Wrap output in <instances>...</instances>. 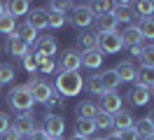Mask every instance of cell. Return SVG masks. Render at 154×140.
<instances>
[{
	"label": "cell",
	"instance_id": "cell-45",
	"mask_svg": "<svg viewBox=\"0 0 154 140\" xmlns=\"http://www.w3.org/2000/svg\"><path fill=\"white\" fill-rule=\"evenodd\" d=\"M103 140H122V138H119V133H117V131H110V133H107Z\"/></svg>",
	"mask_w": 154,
	"mask_h": 140
},
{
	"label": "cell",
	"instance_id": "cell-22",
	"mask_svg": "<svg viewBox=\"0 0 154 140\" xmlns=\"http://www.w3.org/2000/svg\"><path fill=\"white\" fill-rule=\"evenodd\" d=\"M5 12H7L12 19H17V17L28 14V12H30V5L26 2V0H10V2H5Z\"/></svg>",
	"mask_w": 154,
	"mask_h": 140
},
{
	"label": "cell",
	"instance_id": "cell-31",
	"mask_svg": "<svg viewBox=\"0 0 154 140\" xmlns=\"http://www.w3.org/2000/svg\"><path fill=\"white\" fill-rule=\"evenodd\" d=\"M140 58V68H154V45H145Z\"/></svg>",
	"mask_w": 154,
	"mask_h": 140
},
{
	"label": "cell",
	"instance_id": "cell-2",
	"mask_svg": "<svg viewBox=\"0 0 154 140\" xmlns=\"http://www.w3.org/2000/svg\"><path fill=\"white\" fill-rule=\"evenodd\" d=\"M7 103H10L12 110H17V112H33V107H35V101H33L30 89L26 84H17L14 89H10Z\"/></svg>",
	"mask_w": 154,
	"mask_h": 140
},
{
	"label": "cell",
	"instance_id": "cell-21",
	"mask_svg": "<svg viewBox=\"0 0 154 140\" xmlns=\"http://www.w3.org/2000/svg\"><path fill=\"white\" fill-rule=\"evenodd\" d=\"M14 35L19 37V40H23L28 47H33L35 42H38V37H40V35H38V30H35L33 26H28L26 21H23L21 26H17V33H14Z\"/></svg>",
	"mask_w": 154,
	"mask_h": 140
},
{
	"label": "cell",
	"instance_id": "cell-15",
	"mask_svg": "<svg viewBox=\"0 0 154 140\" xmlns=\"http://www.w3.org/2000/svg\"><path fill=\"white\" fill-rule=\"evenodd\" d=\"M75 49L79 51V54H84V51H91V49H98V35L96 33H89V30H84V33H77V42H75Z\"/></svg>",
	"mask_w": 154,
	"mask_h": 140
},
{
	"label": "cell",
	"instance_id": "cell-25",
	"mask_svg": "<svg viewBox=\"0 0 154 140\" xmlns=\"http://www.w3.org/2000/svg\"><path fill=\"white\" fill-rule=\"evenodd\" d=\"M94 133H96V124H94V119H77L75 121V135L94 138Z\"/></svg>",
	"mask_w": 154,
	"mask_h": 140
},
{
	"label": "cell",
	"instance_id": "cell-35",
	"mask_svg": "<svg viewBox=\"0 0 154 140\" xmlns=\"http://www.w3.org/2000/svg\"><path fill=\"white\" fill-rule=\"evenodd\" d=\"M87 89H89V93H94V96H103V84H100V77H98V73L96 75H91L87 79Z\"/></svg>",
	"mask_w": 154,
	"mask_h": 140
},
{
	"label": "cell",
	"instance_id": "cell-4",
	"mask_svg": "<svg viewBox=\"0 0 154 140\" xmlns=\"http://www.w3.org/2000/svg\"><path fill=\"white\" fill-rule=\"evenodd\" d=\"M124 49V42H122V35L119 33H105V35H98V51L105 54H117Z\"/></svg>",
	"mask_w": 154,
	"mask_h": 140
},
{
	"label": "cell",
	"instance_id": "cell-18",
	"mask_svg": "<svg viewBox=\"0 0 154 140\" xmlns=\"http://www.w3.org/2000/svg\"><path fill=\"white\" fill-rule=\"evenodd\" d=\"M7 54L10 56H19V58H23V56H28L30 54V47L23 42V40H19L17 35H10L7 37Z\"/></svg>",
	"mask_w": 154,
	"mask_h": 140
},
{
	"label": "cell",
	"instance_id": "cell-13",
	"mask_svg": "<svg viewBox=\"0 0 154 140\" xmlns=\"http://www.w3.org/2000/svg\"><path fill=\"white\" fill-rule=\"evenodd\" d=\"M149 98H152V89H147V86H143V84H138V82H135L133 89L128 91V101H131V105H135V107L147 105Z\"/></svg>",
	"mask_w": 154,
	"mask_h": 140
},
{
	"label": "cell",
	"instance_id": "cell-27",
	"mask_svg": "<svg viewBox=\"0 0 154 140\" xmlns=\"http://www.w3.org/2000/svg\"><path fill=\"white\" fill-rule=\"evenodd\" d=\"M135 26H138V30H140L143 40H154V17H149V19H138V21H135Z\"/></svg>",
	"mask_w": 154,
	"mask_h": 140
},
{
	"label": "cell",
	"instance_id": "cell-28",
	"mask_svg": "<svg viewBox=\"0 0 154 140\" xmlns=\"http://www.w3.org/2000/svg\"><path fill=\"white\" fill-rule=\"evenodd\" d=\"M89 12L96 17H103L107 12H112V2H107V0H94V2H89Z\"/></svg>",
	"mask_w": 154,
	"mask_h": 140
},
{
	"label": "cell",
	"instance_id": "cell-49",
	"mask_svg": "<svg viewBox=\"0 0 154 140\" xmlns=\"http://www.w3.org/2000/svg\"><path fill=\"white\" fill-rule=\"evenodd\" d=\"M143 140H154V133H152V135H147V138H143Z\"/></svg>",
	"mask_w": 154,
	"mask_h": 140
},
{
	"label": "cell",
	"instance_id": "cell-36",
	"mask_svg": "<svg viewBox=\"0 0 154 140\" xmlns=\"http://www.w3.org/2000/svg\"><path fill=\"white\" fill-rule=\"evenodd\" d=\"M94 124H96V129H112V117L105 112H98L94 117Z\"/></svg>",
	"mask_w": 154,
	"mask_h": 140
},
{
	"label": "cell",
	"instance_id": "cell-10",
	"mask_svg": "<svg viewBox=\"0 0 154 140\" xmlns=\"http://www.w3.org/2000/svg\"><path fill=\"white\" fill-rule=\"evenodd\" d=\"M26 86H28V84H26ZM28 89H30L33 101H35V103H42V105H45V103H47L49 98L54 96V84L42 82V79H38V82L33 84V86H28Z\"/></svg>",
	"mask_w": 154,
	"mask_h": 140
},
{
	"label": "cell",
	"instance_id": "cell-3",
	"mask_svg": "<svg viewBox=\"0 0 154 140\" xmlns=\"http://www.w3.org/2000/svg\"><path fill=\"white\" fill-rule=\"evenodd\" d=\"M112 17L117 19V23H126V26H133L135 14H133V2L131 0H122V2H112Z\"/></svg>",
	"mask_w": 154,
	"mask_h": 140
},
{
	"label": "cell",
	"instance_id": "cell-39",
	"mask_svg": "<svg viewBox=\"0 0 154 140\" xmlns=\"http://www.w3.org/2000/svg\"><path fill=\"white\" fill-rule=\"evenodd\" d=\"M23 140H51V138H49L47 133H45V129H35L33 133H30V135H26Z\"/></svg>",
	"mask_w": 154,
	"mask_h": 140
},
{
	"label": "cell",
	"instance_id": "cell-51",
	"mask_svg": "<svg viewBox=\"0 0 154 140\" xmlns=\"http://www.w3.org/2000/svg\"><path fill=\"white\" fill-rule=\"evenodd\" d=\"M51 140H66V138H51Z\"/></svg>",
	"mask_w": 154,
	"mask_h": 140
},
{
	"label": "cell",
	"instance_id": "cell-26",
	"mask_svg": "<svg viewBox=\"0 0 154 140\" xmlns=\"http://www.w3.org/2000/svg\"><path fill=\"white\" fill-rule=\"evenodd\" d=\"M133 14H135V19H149V17H154V2H152V0L133 2Z\"/></svg>",
	"mask_w": 154,
	"mask_h": 140
},
{
	"label": "cell",
	"instance_id": "cell-30",
	"mask_svg": "<svg viewBox=\"0 0 154 140\" xmlns=\"http://www.w3.org/2000/svg\"><path fill=\"white\" fill-rule=\"evenodd\" d=\"M138 84L154 89V68H138Z\"/></svg>",
	"mask_w": 154,
	"mask_h": 140
},
{
	"label": "cell",
	"instance_id": "cell-44",
	"mask_svg": "<svg viewBox=\"0 0 154 140\" xmlns=\"http://www.w3.org/2000/svg\"><path fill=\"white\" fill-rule=\"evenodd\" d=\"M143 47H145V45H140V47H131V49H128V51H131V56H135V58H138V56L143 54Z\"/></svg>",
	"mask_w": 154,
	"mask_h": 140
},
{
	"label": "cell",
	"instance_id": "cell-42",
	"mask_svg": "<svg viewBox=\"0 0 154 140\" xmlns=\"http://www.w3.org/2000/svg\"><path fill=\"white\" fill-rule=\"evenodd\" d=\"M10 126H12V124H10V117H7L5 112H0V135H2L7 129H10Z\"/></svg>",
	"mask_w": 154,
	"mask_h": 140
},
{
	"label": "cell",
	"instance_id": "cell-32",
	"mask_svg": "<svg viewBox=\"0 0 154 140\" xmlns=\"http://www.w3.org/2000/svg\"><path fill=\"white\" fill-rule=\"evenodd\" d=\"M0 33H5L7 37L14 35V33H17V19H12L10 14L0 17Z\"/></svg>",
	"mask_w": 154,
	"mask_h": 140
},
{
	"label": "cell",
	"instance_id": "cell-7",
	"mask_svg": "<svg viewBox=\"0 0 154 140\" xmlns=\"http://www.w3.org/2000/svg\"><path fill=\"white\" fill-rule=\"evenodd\" d=\"M12 129L17 131L21 138H26V135H30L38 126H35V119H33L30 112H19V114L14 117V121H12Z\"/></svg>",
	"mask_w": 154,
	"mask_h": 140
},
{
	"label": "cell",
	"instance_id": "cell-12",
	"mask_svg": "<svg viewBox=\"0 0 154 140\" xmlns=\"http://www.w3.org/2000/svg\"><path fill=\"white\" fill-rule=\"evenodd\" d=\"M56 51H58L56 37H54V35H42V37H38V42H35V51H33V54L54 58V54H56Z\"/></svg>",
	"mask_w": 154,
	"mask_h": 140
},
{
	"label": "cell",
	"instance_id": "cell-23",
	"mask_svg": "<svg viewBox=\"0 0 154 140\" xmlns=\"http://www.w3.org/2000/svg\"><path fill=\"white\" fill-rule=\"evenodd\" d=\"M98 103L94 101H82L79 105H77V119H94L98 114Z\"/></svg>",
	"mask_w": 154,
	"mask_h": 140
},
{
	"label": "cell",
	"instance_id": "cell-24",
	"mask_svg": "<svg viewBox=\"0 0 154 140\" xmlns=\"http://www.w3.org/2000/svg\"><path fill=\"white\" fill-rule=\"evenodd\" d=\"M82 65H87L89 70H98L103 65V54L98 49H91V51H84L82 54Z\"/></svg>",
	"mask_w": 154,
	"mask_h": 140
},
{
	"label": "cell",
	"instance_id": "cell-5",
	"mask_svg": "<svg viewBox=\"0 0 154 140\" xmlns=\"http://www.w3.org/2000/svg\"><path fill=\"white\" fill-rule=\"evenodd\" d=\"M58 68H61V73H79V68H82V54L77 51L75 47H72V49H66V51L61 54Z\"/></svg>",
	"mask_w": 154,
	"mask_h": 140
},
{
	"label": "cell",
	"instance_id": "cell-9",
	"mask_svg": "<svg viewBox=\"0 0 154 140\" xmlns=\"http://www.w3.org/2000/svg\"><path fill=\"white\" fill-rule=\"evenodd\" d=\"M122 105H124V101H122V96L119 93H103L100 96V103H98V110L100 112H105V114H117V112L122 110Z\"/></svg>",
	"mask_w": 154,
	"mask_h": 140
},
{
	"label": "cell",
	"instance_id": "cell-46",
	"mask_svg": "<svg viewBox=\"0 0 154 140\" xmlns=\"http://www.w3.org/2000/svg\"><path fill=\"white\" fill-rule=\"evenodd\" d=\"M68 140H89V138H82V135H75V133H72V135H70Z\"/></svg>",
	"mask_w": 154,
	"mask_h": 140
},
{
	"label": "cell",
	"instance_id": "cell-50",
	"mask_svg": "<svg viewBox=\"0 0 154 140\" xmlns=\"http://www.w3.org/2000/svg\"><path fill=\"white\" fill-rule=\"evenodd\" d=\"M89 140H103V138H96V135H94V138H89Z\"/></svg>",
	"mask_w": 154,
	"mask_h": 140
},
{
	"label": "cell",
	"instance_id": "cell-16",
	"mask_svg": "<svg viewBox=\"0 0 154 140\" xmlns=\"http://www.w3.org/2000/svg\"><path fill=\"white\" fill-rule=\"evenodd\" d=\"M133 124H135L133 114L128 110H124V107L117 112V114H112V129H115L117 133H122V131H126V129H133Z\"/></svg>",
	"mask_w": 154,
	"mask_h": 140
},
{
	"label": "cell",
	"instance_id": "cell-29",
	"mask_svg": "<svg viewBox=\"0 0 154 140\" xmlns=\"http://www.w3.org/2000/svg\"><path fill=\"white\" fill-rule=\"evenodd\" d=\"M72 7H75V5H72L70 0H49L45 9H47V12H58V14H66L68 9L72 12Z\"/></svg>",
	"mask_w": 154,
	"mask_h": 140
},
{
	"label": "cell",
	"instance_id": "cell-33",
	"mask_svg": "<svg viewBox=\"0 0 154 140\" xmlns=\"http://www.w3.org/2000/svg\"><path fill=\"white\" fill-rule=\"evenodd\" d=\"M133 129H135V133H138L140 138H147V135H152V133H154V129H152V124H149L147 117H145V119H138L133 124Z\"/></svg>",
	"mask_w": 154,
	"mask_h": 140
},
{
	"label": "cell",
	"instance_id": "cell-34",
	"mask_svg": "<svg viewBox=\"0 0 154 140\" xmlns=\"http://www.w3.org/2000/svg\"><path fill=\"white\" fill-rule=\"evenodd\" d=\"M14 65L12 63H0V84H10L14 82Z\"/></svg>",
	"mask_w": 154,
	"mask_h": 140
},
{
	"label": "cell",
	"instance_id": "cell-48",
	"mask_svg": "<svg viewBox=\"0 0 154 140\" xmlns=\"http://www.w3.org/2000/svg\"><path fill=\"white\" fill-rule=\"evenodd\" d=\"M147 119H149V124H152V129H154V110L149 112V117H147Z\"/></svg>",
	"mask_w": 154,
	"mask_h": 140
},
{
	"label": "cell",
	"instance_id": "cell-20",
	"mask_svg": "<svg viewBox=\"0 0 154 140\" xmlns=\"http://www.w3.org/2000/svg\"><path fill=\"white\" fill-rule=\"evenodd\" d=\"M98 77H100V84H103V91L105 93H115L117 89H119V77H117L115 68L112 70H105V73H98Z\"/></svg>",
	"mask_w": 154,
	"mask_h": 140
},
{
	"label": "cell",
	"instance_id": "cell-37",
	"mask_svg": "<svg viewBox=\"0 0 154 140\" xmlns=\"http://www.w3.org/2000/svg\"><path fill=\"white\" fill-rule=\"evenodd\" d=\"M63 26H66V14L49 12V28H63Z\"/></svg>",
	"mask_w": 154,
	"mask_h": 140
},
{
	"label": "cell",
	"instance_id": "cell-1",
	"mask_svg": "<svg viewBox=\"0 0 154 140\" xmlns=\"http://www.w3.org/2000/svg\"><path fill=\"white\" fill-rule=\"evenodd\" d=\"M84 89V77L79 73H58L54 79V91L61 98H72Z\"/></svg>",
	"mask_w": 154,
	"mask_h": 140
},
{
	"label": "cell",
	"instance_id": "cell-47",
	"mask_svg": "<svg viewBox=\"0 0 154 140\" xmlns=\"http://www.w3.org/2000/svg\"><path fill=\"white\" fill-rule=\"evenodd\" d=\"M7 12H5V2H0V17H5Z\"/></svg>",
	"mask_w": 154,
	"mask_h": 140
},
{
	"label": "cell",
	"instance_id": "cell-40",
	"mask_svg": "<svg viewBox=\"0 0 154 140\" xmlns=\"http://www.w3.org/2000/svg\"><path fill=\"white\" fill-rule=\"evenodd\" d=\"M0 140H23V138H21L19 133H17V131L10 126V129H7L5 133H2V135H0Z\"/></svg>",
	"mask_w": 154,
	"mask_h": 140
},
{
	"label": "cell",
	"instance_id": "cell-6",
	"mask_svg": "<svg viewBox=\"0 0 154 140\" xmlns=\"http://www.w3.org/2000/svg\"><path fill=\"white\" fill-rule=\"evenodd\" d=\"M70 23L82 30H87L91 23H94V14L89 12V5H75L72 12H70Z\"/></svg>",
	"mask_w": 154,
	"mask_h": 140
},
{
	"label": "cell",
	"instance_id": "cell-43",
	"mask_svg": "<svg viewBox=\"0 0 154 140\" xmlns=\"http://www.w3.org/2000/svg\"><path fill=\"white\" fill-rule=\"evenodd\" d=\"M61 103H63V98H61V96L54 91V96H51V98H49L45 105H47V107H61Z\"/></svg>",
	"mask_w": 154,
	"mask_h": 140
},
{
	"label": "cell",
	"instance_id": "cell-19",
	"mask_svg": "<svg viewBox=\"0 0 154 140\" xmlns=\"http://www.w3.org/2000/svg\"><path fill=\"white\" fill-rule=\"evenodd\" d=\"M119 35H122V42H124V47H128V49H131V47H140V45L145 42L135 23H133V26H126V28H124V33H119Z\"/></svg>",
	"mask_w": 154,
	"mask_h": 140
},
{
	"label": "cell",
	"instance_id": "cell-41",
	"mask_svg": "<svg viewBox=\"0 0 154 140\" xmlns=\"http://www.w3.org/2000/svg\"><path fill=\"white\" fill-rule=\"evenodd\" d=\"M119 138H122V140H140V135L135 133V129H126V131L119 133Z\"/></svg>",
	"mask_w": 154,
	"mask_h": 140
},
{
	"label": "cell",
	"instance_id": "cell-17",
	"mask_svg": "<svg viewBox=\"0 0 154 140\" xmlns=\"http://www.w3.org/2000/svg\"><path fill=\"white\" fill-rule=\"evenodd\" d=\"M26 23L33 26L35 30H45V28H49V12L47 9H30Z\"/></svg>",
	"mask_w": 154,
	"mask_h": 140
},
{
	"label": "cell",
	"instance_id": "cell-14",
	"mask_svg": "<svg viewBox=\"0 0 154 140\" xmlns=\"http://www.w3.org/2000/svg\"><path fill=\"white\" fill-rule=\"evenodd\" d=\"M115 73L119 77V82H138V68L133 65V61H122L115 65Z\"/></svg>",
	"mask_w": 154,
	"mask_h": 140
},
{
	"label": "cell",
	"instance_id": "cell-8",
	"mask_svg": "<svg viewBox=\"0 0 154 140\" xmlns=\"http://www.w3.org/2000/svg\"><path fill=\"white\" fill-rule=\"evenodd\" d=\"M45 133H47L49 138H63V131H66V121L61 114H45Z\"/></svg>",
	"mask_w": 154,
	"mask_h": 140
},
{
	"label": "cell",
	"instance_id": "cell-11",
	"mask_svg": "<svg viewBox=\"0 0 154 140\" xmlns=\"http://www.w3.org/2000/svg\"><path fill=\"white\" fill-rule=\"evenodd\" d=\"M94 26H96V35H105V33H119V23L112 17V12H107L103 17L94 19Z\"/></svg>",
	"mask_w": 154,
	"mask_h": 140
},
{
	"label": "cell",
	"instance_id": "cell-38",
	"mask_svg": "<svg viewBox=\"0 0 154 140\" xmlns=\"http://www.w3.org/2000/svg\"><path fill=\"white\" fill-rule=\"evenodd\" d=\"M23 68L28 70V75H38V61H35V56H33V54L23 56Z\"/></svg>",
	"mask_w": 154,
	"mask_h": 140
}]
</instances>
